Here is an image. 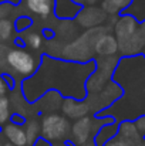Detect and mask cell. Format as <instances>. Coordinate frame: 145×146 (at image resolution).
I'll use <instances>...</instances> for the list:
<instances>
[{
	"mask_svg": "<svg viewBox=\"0 0 145 146\" xmlns=\"http://www.w3.org/2000/svg\"><path fill=\"white\" fill-rule=\"evenodd\" d=\"M13 26H14V31L23 33V31H27L33 26V20L29 16H19L16 20H13Z\"/></svg>",
	"mask_w": 145,
	"mask_h": 146,
	"instance_id": "cell-21",
	"label": "cell"
},
{
	"mask_svg": "<svg viewBox=\"0 0 145 146\" xmlns=\"http://www.w3.org/2000/svg\"><path fill=\"white\" fill-rule=\"evenodd\" d=\"M140 29V23L128 14H120L117 17V21L114 24V31H115V38L117 41H124L130 38L137 30Z\"/></svg>",
	"mask_w": 145,
	"mask_h": 146,
	"instance_id": "cell-6",
	"label": "cell"
},
{
	"mask_svg": "<svg viewBox=\"0 0 145 146\" xmlns=\"http://www.w3.org/2000/svg\"><path fill=\"white\" fill-rule=\"evenodd\" d=\"M107 19H108V16L102 11L101 7H97V6H83V9L80 10V13L76 16L74 20L81 27L93 29V27H98L100 24H102Z\"/></svg>",
	"mask_w": 145,
	"mask_h": 146,
	"instance_id": "cell-5",
	"label": "cell"
},
{
	"mask_svg": "<svg viewBox=\"0 0 145 146\" xmlns=\"http://www.w3.org/2000/svg\"><path fill=\"white\" fill-rule=\"evenodd\" d=\"M13 9H14V6L10 1H7V0L1 1L0 3V19H9V16H11Z\"/></svg>",
	"mask_w": 145,
	"mask_h": 146,
	"instance_id": "cell-22",
	"label": "cell"
},
{
	"mask_svg": "<svg viewBox=\"0 0 145 146\" xmlns=\"http://www.w3.org/2000/svg\"><path fill=\"white\" fill-rule=\"evenodd\" d=\"M14 44H16V47H19V48H24V47H26V44H24V38H23V37H21V38H20V37L16 38V40H14Z\"/></svg>",
	"mask_w": 145,
	"mask_h": 146,
	"instance_id": "cell-30",
	"label": "cell"
},
{
	"mask_svg": "<svg viewBox=\"0 0 145 146\" xmlns=\"http://www.w3.org/2000/svg\"><path fill=\"white\" fill-rule=\"evenodd\" d=\"M6 62L10 67V70H13V72L19 75L23 81L36 72L40 64V58L37 60L30 51L16 47V48L7 50Z\"/></svg>",
	"mask_w": 145,
	"mask_h": 146,
	"instance_id": "cell-3",
	"label": "cell"
},
{
	"mask_svg": "<svg viewBox=\"0 0 145 146\" xmlns=\"http://www.w3.org/2000/svg\"><path fill=\"white\" fill-rule=\"evenodd\" d=\"M1 78H3V80H4V82L7 84V87H9V91H13V90H14V87H16L14 77H13L11 74H7V72H4V74H1Z\"/></svg>",
	"mask_w": 145,
	"mask_h": 146,
	"instance_id": "cell-24",
	"label": "cell"
},
{
	"mask_svg": "<svg viewBox=\"0 0 145 146\" xmlns=\"http://www.w3.org/2000/svg\"><path fill=\"white\" fill-rule=\"evenodd\" d=\"M33 146H51V142H48L47 139L39 136V138L36 139V142H34V145Z\"/></svg>",
	"mask_w": 145,
	"mask_h": 146,
	"instance_id": "cell-27",
	"label": "cell"
},
{
	"mask_svg": "<svg viewBox=\"0 0 145 146\" xmlns=\"http://www.w3.org/2000/svg\"><path fill=\"white\" fill-rule=\"evenodd\" d=\"M117 138L124 141L125 143H128L130 146H140L144 142V138L138 132L134 121H122V122H120Z\"/></svg>",
	"mask_w": 145,
	"mask_h": 146,
	"instance_id": "cell-7",
	"label": "cell"
},
{
	"mask_svg": "<svg viewBox=\"0 0 145 146\" xmlns=\"http://www.w3.org/2000/svg\"><path fill=\"white\" fill-rule=\"evenodd\" d=\"M14 31L13 21L9 19H0V43H6L11 38V34Z\"/></svg>",
	"mask_w": 145,
	"mask_h": 146,
	"instance_id": "cell-19",
	"label": "cell"
},
{
	"mask_svg": "<svg viewBox=\"0 0 145 146\" xmlns=\"http://www.w3.org/2000/svg\"><path fill=\"white\" fill-rule=\"evenodd\" d=\"M140 30H141L142 36L145 37V21H144V23H141V24H140Z\"/></svg>",
	"mask_w": 145,
	"mask_h": 146,
	"instance_id": "cell-31",
	"label": "cell"
},
{
	"mask_svg": "<svg viewBox=\"0 0 145 146\" xmlns=\"http://www.w3.org/2000/svg\"><path fill=\"white\" fill-rule=\"evenodd\" d=\"M43 36L47 38V40H51L53 37H55V31H53L51 29H43Z\"/></svg>",
	"mask_w": 145,
	"mask_h": 146,
	"instance_id": "cell-28",
	"label": "cell"
},
{
	"mask_svg": "<svg viewBox=\"0 0 145 146\" xmlns=\"http://www.w3.org/2000/svg\"><path fill=\"white\" fill-rule=\"evenodd\" d=\"M70 131V122L65 116L60 113H48L43 116L40 123V136L48 142L61 141L67 136Z\"/></svg>",
	"mask_w": 145,
	"mask_h": 146,
	"instance_id": "cell-4",
	"label": "cell"
},
{
	"mask_svg": "<svg viewBox=\"0 0 145 146\" xmlns=\"http://www.w3.org/2000/svg\"><path fill=\"white\" fill-rule=\"evenodd\" d=\"M104 146H130V145H128V143H125L124 141H121V139H118V138L115 136V138H112L111 141H108Z\"/></svg>",
	"mask_w": 145,
	"mask_h": 146,
	"instance_id": "cell-25",
	"label": "cell"
},
{
	"mask_svg": "<svg viewBox=\"0 0 145 146\" xmlns=\"http://www.w3.org/2000/svg\"><path fill=\"white\" fill-rule=\"evenodd\" d=\"M24 44L26 47H29L30 50L36 51V50H40L44 44V40H43V34L40 33H36V31H31L29 33L26 37H24Z\"/></svg>",
	"mask_w": 145,
	"mask_h": 146,
	"instance_id": "cell-17",
	"label": "cell"
},
{
	"mask_svg": "<svg viewBox=\"0 0 145 146\" xmlns=\"http://www.w3.org/2000/svg\"><path fill=\"white\" fill-rule=\"evenodd\" d=\"M81 9L83 6L76 3L74 0H54L53 14L58 20H74Z\"/></svg>",
	"mask_w": 145,
	"mask_h": 146,
	"instance_id": "cell-9",
	"label": "cell"
},
{
	"mask_svg": "<svg viewBox=\"0 0 145 146\" xmlns=\"http://www.w3.org/2000/svg\"><path fill=\"white\" fill-rule=\"evenodd\" d=\"M26 136H27V145L29 146H33L36 139L40 136V125L33 121V122H26Z\"/></svg>",
	"mask_w": 145,
	"mask_h": 146,
	"instance_id": "cell-18",
	"label": "cell"
},
{
	"mask_svg": "<svg viewBox=\"0 0 145 146\" xmlns=\"http://www.w3.org/2000/svg\"><path fill=\"white\" fill-rule=\"evenodd\" d=\"M0 133H1V126H0Z\"/></svg>",
	"mask_w": 145,
	"mask_h": 146,
	"instance_id": "cell-34",
	"label": "cell"
},
{
	"mask_svg": "<svg viewBox=\"0 0 145 146\" xmlns=\"http://www.w3.org/2000/svg\"><path fill=\"white\" fill-rule=\"evenodd\" d=\"M6 139L13 146H29L27 145V136L23 129V126L14 125V123H4V128L1 129Z\"/></svg>",
	"mask_w": 145,
	"mask_h": 146,
	"instance_id": "cell-12",
	"label": "cell"
},
{
	"mask_svg": "<svg viewBox=\"0 0 145 146\" xmlns=\"http://www.w3.org/2000/svg\"><path fill=\"white\" fill-rule=\"evenodd\" d=\"M10 119H11V123L19 125V126H24V125H26V122H27V119H26L21 113H11Z\"/></svg>",
	"mask_w": 145,
	"mask_h": 146,
	"instance_id": "cell-23",
	"label": "cell"
},
{
	"mask_svg": "<svg viewBox=\"0 0 145 146\" xmlns=\"http://www.w3.org/2000/svg\"><path fill=\"white\" fill-rule=\"evenodd\" d=\"M88 111V106L86 105V99L84 101H76L73 98H65V102L63 104V112L73 119H78L81 116H84Z\"/></svg>",
	"mask_w": 145,
	"mask_h": 146,
	"instance_id": "cell-14",
	"label": "cell"
},
{
	"mask_svg": "<svg viewBox=\"0 0 145 146\" xmlns=\"http://www.w3.org/2000/svg\"><path fill=\"white\" fill-rule=\"evenodd\" d=\"M7 92H9V87H7V84L4 82V80H3L1 75H0V97L6 95Z\"/></svg>",
	"mask_w": 145,
	"mask_h": 146,
	"instance_id": "cell-26",
	"label": "cell"
},
{
	"mask_svg": "<svg viewBox=\"0 0 145 146\" xmlns=\"http://www.w3.org/2000/svg\"><path fill=\"white\" fill-rule=\"evenodd\" d=\"M94 52L100 57L115 55L118 52V41H117L115 36H112L110 33H102L96 40Z\"/></svg>",
	"mask_w": 145,
	"mask_h": 146,
	"instance_id": "cell-10",
	"label": "cell"
},
{
	"mask_svg": "<svg viewBox=\"0 0 145 146\" xmlns=\"http://www.w3.org/2000/svg\"><path fill=\"white\" fill-rule=\"evenodd\" d=\"M111 80L117 82L122 95L96 116H112L118 123L122 121H135L145 115V57L121 55Z\"/></svg>",
	"mask_w": 145,
	"mask_h": 146,
	"instance_id": "cell-2",
	"label": "cell"
},
{
	"mask_svg": "<svg viewBox=\"0 0 145 146\" xmlns=\"http://www.w3.org/2000/svg\"><path fill=\"white\" fill-rule=\"evenodd\" d=\"M100 3L101 0H81V6H97Z\"/></svg>",
	"mask_w": 145,
	"mask_h": 146,
	"instance_id": "cell-29",
	"label": "cell"
},
{
	"mask_svg": "<svg viewBox=\"0 0 145 146\" xmlns=\"http://www.w3.org/2000/svg\"><path fill=\"white\" fill-rule=\"evenodd\" d=\"M131 1L132 0H101L100 7L108 17H117L131 4Z\"/></svg>",
	"mask_w": 145,
	"mask_h": 146,
	"instance_id": "cell-15",
	"label": "cell"
},
{
	"mask_svg": "<svg viewBox=\"0 0 145 146\" xmlns=\"http://www.w3.org/2000/svg\"><path fill=\"white\" fill-rule=\"evenodd\" d=\"M118 125H120L118 122H110V123L101 125L93 138L94 146H104L108 141L115 138L117 132H118Z\"/></svg>",
	"mask_w": 145,
	"mask_h": 146,
	"instance_id": "cell-13",
	"label": "cell"
},
{
	"mask_svg": "<svg viewBox=\"0 0 145 146\" xmlns=\"http://www.w3.org/2000/svg\"><path fill=\"white\" fill-rule=\"evenodd\" d=\"M121 14L132 16L140 24L144 23L145 21V0H132L131 4Z\"/></svg>",
	"mask_w": 145,
	"mask_h": 146,
	"instance_id": "cell-16",
	"label": "cell"
},
{
	"mask_svg": "<svg viewBox=\"0 0 145 146\" xmlns=\"http://www.w3.org/2000/svg\"><path fill=\"white\" fill-rule=\"evenodd\" d=\"M0 146H10V143H0Z\"/></svg>",
	"mask_w": 145,
	"mask_h": 146,
	"instance_id": "cell-32",
	"label": "cell"
},
{
	"mask_svg": "<svg viewBox=\"0 0 145 146\" xmlns=\"http://www.w3.org/2000/svg\"><path fill=\"white\" fill-rule=\"evenodd\" d=\"M93 132V121L88 116H81L78 118L73 128H71V135H73V141L74 143L78 145H86L90 139V135Z\"/></svg>",
	"mask_w": 145,
	"mask_h": 146,
	"instance_id": "cell-8",
	"label": "cell"
},
{
	"mask_svg": "<svg viewBox=\"0 0 145 146\" xmlns=\"http://www.w3.org/2000/svg\"><path fill=\"white\" fill-rule=\"evenodd\" d=\"M76 3H78V4H81V0H74Z\"/></svg>",
	"mask_w": 145,
	"mask_h": 146,
	"instance_id": "cell-33",
	"label": "cell"
},
{
	"mask_svg": "<svg viewBox=\"0 0 145 146\" xmlns=\"http://www.w3.org/2000/svg\"><path fill=\"white\" fill-rule=\"evenodd\" d=\"M97 68V61H73L55 58L48 54L40 55V64L36 72L20 82V90L29 104L40 101L47 92L55 91L63 98L84 101L87 81Z\"/></svg>",
	"mask_w": 145,
	"mask_h": 146,
	"instance_id": "cell-1",
	"label": "cell"
},
{
	"mask_svg": "<svg viewBox=\"0 0 145 146\" xmlns=\"http://www.w3.org/2000/svg\"><path fill=\"white\" fill-rule=\"evenodd\" d=\"M10 116H11V112H10V98L3 95V97H0V126L7 123Z\"/></svg>",
	"mask_w": 145,
	"mask_h": 146,
	"instance_id": "cell-20",
	"label": "cell"
},
{
	"mask_svg": "<svg viewBox=\"0 0 145 146\" xmlns=\"http://www.w3.org/2000/svg\"><path fill=\"white\" fill-rule=\"evenodd\" d=\"M24 3L26 9L41 17V19H48L53 11H54V0H20Z\"/></svg>",
	"mask_w": 145,
	"mask_h": 146,
	"instance_id": "cell-11",
	"label": "cell"
}]
</instances>
